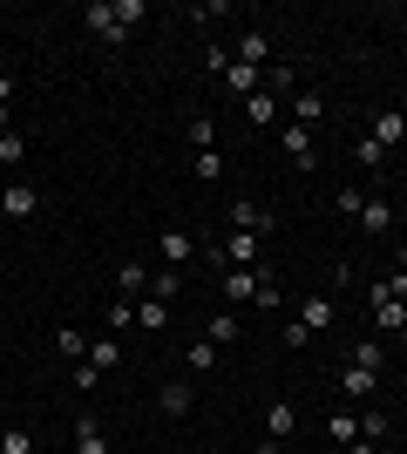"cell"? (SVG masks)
<instances>
[{
	"label": "cell",
	"mask_w": 407,
	"mask_h": 454,
	"mask_svg": "<svg viewBox=\"0 0 407 454\" xmlns=\"http://www.w3.org/2000/svg\"><path fill=\"white\" fill-rule=\"evenodd\" d=\"M326 441H333V448L360 441V407H333V420H326Z\"/></svg>",
	"instance_id": "22"
},
{
	"label": "cell",
	"mask_w": 407,
	"mask_h": 454,
	"mask_svg": "<svg viewBox=\"0 0 407 454\" xmlns=\"http://www.w3.org/2000/svg\"><path fill=\"white\" fill-rule=\"evenodd\" d=\"M82 366H96V373H116V366H122V346H116V340H96Z\"/></svg>",
	"instance_id": "28"
},
{
	"label": "cell",
	"mask_w": 407,
	"mask_h": 454,
	"mask_svg": "<svg viewBox=\"0 0 407 454\" xmlns=\"http://www.w3.org/2000/svg\"><path fill=\"white\" fill-rule=\"evenodd\" d=\"M7 102H14V75H0V109H7Z\"/></svg>",
	"instance_id": "41"
},
{
	"label": "cell",
	"mask_w": 407,
	"mask_h": 454,
	"mask_svg": "<svg viewBox=\"0 0 407 454\" xmlns=\"http://www.w3.org/2000/svg\"><path fill=\"white\" fill-rule=\"evenodd\" d=\"M150 299L176 305V299H184V271H150Z\"/></svg>",
	"instance_id": "27"
},
{
	"label": "cell",
	"mask_w": 407,
	"mask_h": 454,
	"mask_svg": "<svg viewBox=\"0 0 407 454\" xmlns=\"http://www.w3.org/2000/svg\"><path fill=\"white\" fill-rule=\"evenodd\" d=\"M292 319H299V325H306V333H312V340H319V333H333V325H340V305H333L326 292H312V299L299 305Z\"/></svg>",
	"instance_id": "9"
},
{
	"label": "cell",
	"mask_w": 407,
	"mask_h": 454,
	"mask_svg": "<svg viewBox=\"0 0 407 454\" xmlns=\"http://www.w3.org/2000/svg\"><path fill=\"white\" fill-rule=\"evenodd\" d=\"M380 292H387V299H407V271H387V278H380Z\"/></svg>",
	"instance_id": "39"
},
{
	"label": "cell",
	"mask_w": 407,
	"mask_h": 454,
	"mask_svg": "<svg viewBox=\"0 0 407 454\" xmlns=\"http://www.w3.org/2000/svg\"><path fill=\"white\" fill-rule=\"evenodd\" d=\"M367 136H373V143H380V150H401V143H407V109H380V115H373V122H367Z\"/></svg>",
	"instance_id": "11"
},
{
	"label": "cell",
	"mask_w": 407,
	"mask_h": 454,
	"mask_svg": "<svg viewBox=\"0 0 407 454\" xmlns=\"http://www.w3.org/2000/svg\"><path fill=\"white\" fill-rule=\"evenodd\" d=\"M367 305H373V333L380 340H401L407 333V299H387L380 285H367Z\"/></svg>",
	"instance_id": "2"
},
{
	"label": "cell",
	"mask_w": 407,
	"mask_h": 454,
	"mask_svg": "<svg viewBox=\"0 0 407 454\" xmlns=\"http://www.w3.org/2000/svg\"><path fill=\"white\" fill-rule=\"evenodd\" d=\"M340 394H347V407H373V400H380V373L347 366V373H340Z\"/></svg>",
	"instance_id": "10"
},
{
	"label": "cell",
	"mask_w": 407,
	"mask_h": 454,
	"mask_svg": "<svg viewBox=\"0 0 407 454\" xmlns=\"http://www.w3.org/2000/svg\"><path fill=\"white\" fill-rule=\"evenodd\" d=\"M278 150H286L299 170H312V163H319V143H312V129H299V122H286V129H278Z\"/></svg>",
	"instance_id": "12"
},
{
	"label": "cell",
	"mask_w": 407,
	"mask_h": 454,
	"mask_svg": "<svg viewBox=\"0 0 407 454\" xmlns=\"http://www.w3.org/2000/svg\"><path fill=\"white\" fill-rule=\"evenodd\" d=\"M191 407H197V387H191V380H163V387H156V414H163V420H184Z\"/></svg>",
	"instance_id": "7"
},
{
	"label": "cell",
	"mask_w": 407,
	"mask_h": 454,
	"mask_svg": "<svg viewBox=\"0 0 407 454\" xmlns=\"http://www.w3.org/2000/svg\"><path fill=\"white\" fill-rule=\"evenodd\" d=\"M0 454H35V434H27V427H0Z\"/></svg>",
	"instance_id": "35"
},
{
	"label": "cell",
	"mask_w": 407,
	"mask_h": 454,
	"mask_svg": "<svg viewBox=\"0 0 407 454\" xmlns=\"http://www.w3.org/2000/svg\"><path fill=\"white\" fill-rule=\"evenodd\" d=\"M184 373H217V346H211V340H197L191 353H184Z\"/></svg>",
	"instance_id": "31"
},
{
	"label": "cell",
	"mask_w": 407,
	"mask_h": 454,
	"mask_svg": "<svg viewBox=\"0 0 407 454\" xmlns=\"http://www.w3.org/2000/svg\"><path fill=\"white\" fill-rule=\"evenodd\" d=\"M191 170L204 176V184H224V150H197V156H191Z\"/></svg>",
	"instance_id": "30"
},
{
	"label": "cell",
	"mask_w": 407,
	"mask_h": 454,
	"mask_svg": "<svg viewBox=\"0 0 407 454\" xmlns=\"http://www.w3.org/2000/svg\"><path fill=\"white\" fill-rule=\"evenodd\" d=\"M340 454H380V448H373V441H347Z\"/></svg>",
	"instance_id": "40"
},
{
	"label": "cell",
	"mask_w": 407,
	"mask_h": 454,
	"mask_svg": "<svg viewBox=\"0 0 407 454\" xmlns=\"http://www.w3.org/2000/svg\"><path fill=\"white\" fill-rule=\"evenodd\" d=\"M82 27H89L96 41H109V48H122V41H129V27L116 20V7H109V0H89V7H82Z\"/></svg>",
	"instance_id": "5"
},
{
	"label": "cell",
	"mask_w": 407,
	"mask_h": 454,
	"mask_svg": "<svg viewBox=\"0 0 407 454\" xmlns=\"http://www.w3.org/2000/svg\"><path fill=\"white\" fill-rule=\"evenodd\" d=\"M184 136H191V156H197V150H217V122H211V115H191V122H184Z\"/></svg>",
	"instance_id": "26"
},
{
	"label": "cell",
	"mask_w": 407,
	"mask_h": 454,
	"mask_svg": "<svg viewBox=\"0 0 407 454\" xmlns=\"http://www.w3.org/2000/svg\"><path fill=\"white\" fill-rule=\"evenodd\" d=\"M353 224L367 231V238H387V231H394V204H387V197H367V210H360Z\"/></svg>",
	"instance_id": "18"
},
{
	"label": "cell",
	"mask_w": 407,
	"mask_h": 454,
	"mask_svg": "<svg viewBox=\"0 0 407 454\" xmlns=\"http://www.w3.org/2000/svg\"><path fill=\"white\" fill-rule=\"evenodd\" d=\"M89 346H96V340H89L82 325H61V333H55V346H48V353H55L61 366H82V360H89Z\"/></svg>",
	"instance_id": "13"
},
{
	"label": "cell",
	"mask_w": 407,
	"mask_h": 454,
	"mask_svg": "<svg viewBox=\"0 0 407 454\" xmlns=\"http://www.w3.org/2000/svg\"><path fill=\"white\" fill-rule=\"evenodd\" d=\"M75 454H109V434L96 414H75Z\"/></svg>",
	"instance_id": "20"
},
{
	"label": "cell",
	"mask_w": 407,
	"mask_h": 454,
	"mask_svg": "<svg viewBox=\"0 0 407 454\" xmlns=\"http://www.w3.org/2000/svg\"><path fill=\"white\" fill-rule=\"evenodd\" d=\"M238 61H245V68H271V41H265V27L238 35Z\"/></svg>",
	"instance_id": "23"
},
{
	"label": "cell",
	"mask_w": 407,
	"mask_h": 454,
	"mask_svg": "<svg viewBox=\"0 0 407 454\" xmlns=\"http://www.w3.org/2000/svg\"><path fill=\"white\" fill-rule=\"evenodd\" d=\"M245 122H252V129H286V102H278L271 89L245 95Z\"/></svg>",
	"instance_id": "8"
},
{
	"label": "cell",
	"mask_w": 407,
	"mask_h": 454,
	"mask_svg": "<svg viewBox=\"0 0 407 454\" xmlns=\"http://www.w3.org/2000/svg\"><path fill=\"white\" fill-rule=\"evenodd\" d=\"M286 102H292V122H299V129L326 122V95H319V89H299V95H286Z\"/></svg>",
	"instance_id": "17"
},
{
	"label": "cell",
	"mask_w": 407,
	"mask_h": 454,
	"mask_svg": "<svg viewBox=\"0 0 407 454\" xmlns=\"http://www.w3.org/2000/svg\"><path fill=\"white\" fill-rule=\"evenodd\" d=\"M333 210H340V217H360V210H367V190L340 184V190H333Z\"/></svg>",
	"instance_id": "34"
},
{
	"label": "cell",
	"mask_w": 407,
	"mask_h": 454,
	"mask_svg": "<svg viewBox=\"0 0 407 454\" xmlns=\"http://www.w3.org/2000/svg\"><path fill=\"white\" fill-rule=\"evenodd\" d=\"M292 427H299V407H292V400H265V434H271V448H286Z\"/></svg>",
	"instance_id": "14"
},
{
	"label": "cell",
	"mask_w": 407,
	"mask_h": 454,
	"mask_svg": "<svg viewBox=\"0 0 407 454\" xmlns=\"http://www.w3.org/2000/svg\"><path fill=\"white\" fill-rule=\"evenodd\" d=\"M217 82H224V89H231L238 102H245V95H258V89H265V68H245V61L231 55V68H224V75H217Z\"/></svg>",
	"instance_id": "16"
},
{
	"label": "cell",
	"mask_w": 407,
	"mask_h": 454,
	"mask_svg": "<svg viewBox=\"0 0 407 454\" xmlns=\"http://www.w3.org/2000/svg\"><path fill=\"white\" fill-rule=\"evenodd\" d=\"M20 156H27V136H20V129H0V170H20Z\"/></svg>",
	"instance_id": "29"
},
{
	"label": "cell",
	"mask_w": 407,
	"mask_h": 454,
	"mask_svg": "<svg viewBox=\"0 0 407 454\" xmlns=\"http://www.w3.org/2000/svg\"><path fill=\"white\" fill-rule=\"evenodd\" d=\"M265 454H292V448H271V441H265Z\"/></svg>",
	"instance_id": "42"
},
{
	"label": "cell",
	"mask_w": 407,
	"mask_h": 454,
	"mask_svg": "<svg viewBox=\"0 0 407 454\" xmlns=\"http://www.w3.org/2000/svg\"><path fill=\"white\" fill-rule=\"evenodd\" d=\"M387 427H394L387 407H360V441H373V448H380V441H387Z\"/></svg>",
	"instance_id": "24"
},
{
	"label": "cell",
	"mask_w": 407,
	"mask_h": 454,
	"mask_svg": "<svg viewBox=\"0 0 407 454\" xmlns=\"http://www.w3.org/2000/svg\"><path fill=\"white\" fill-rule=\"evenodd\" d=\"M217 278V292H224V305H258V312H278L286 305V292H278V278L271 271H211Z\"/></svg>",
	"instance_id": "1"
},
{
	"label": "cell",
	"mask_w": 407,
	"mask_h": 454,
	"mask_svg": "<svg viewBox=\"0 0 407 454\" xmlns=\"http://www.w3.org/2000/svg\"><path fill=\"white\" fill-rule=\"evenodd\" d=\"M48 210V197H41V184H0V217H41Z\"/></svg>",
	"instance_id": "4"
},
{
	"label": "cell",
	"mask_w": 407,
	"mask_h": 454,
	"mask_svg": "<svg viewBox=\"0 0 407 454\" xmlns=\"http://www.w3.org/2000/svg\"><path fill=\"white\" fill-rule=\"evenodd\" d=\"M278 346H312V333L299 319H286V333H278Z\"/></svg>",
	"instance_id": "38"
},
{
	"label": "cell",
	"mask_w": 407,
	"mask_h": 454,
	"mask_svg": "<svg viewBox=\"0 0 407 454\" xmlns=\"http://www.w3.org/2000/svg\"><path fill=\"white\" fill-rule=\"evenodd\" d=\"M156 258H163V271H191L197 265V238L191 231H156Z\"/></svg>",
	"instance_id": "3"
},
{
	"label": "cell",
	"mask_w": 407,
	"mask_h": 454,
	"mask_svg": "<svg viewBox=\"0 0 407 454\" xmlns=\"http://www.w3.org/2000/svg\"><path fill=\"white\" fill-rule=\"evenodd\" d=\"M109 7H116V20H122V27H136V20L150 14V7H143V0H109Z\"/></svg>",
	"instance_id": "37"
},
{
	"label": "cell",
	"mask_w": 407,
	"mask_h": 454,
	"mask_svg": "<svg viewBox=\"0 0 407 454\" xmlns=\"http://www.w3.org/2000/svg\"><path fill=\"white\" fill-rule=\"evenodd\" d=\"M116 299H150V265L143 258H122L116 265Z\"/></svg>",
	"instance_id": "15"
},
{
	"label": "cell",
	"mask_w": 407,
	"mask_h": 454,
	"mask_svg": "<svg viewBox=\"0 0 407 454\" xmlns=\"http://www.w3.org/2000/svg\"><path fill=\"white\" fill-rule=\"evenodd\" d=\"M224 217H231V231H252V238H265V231L278 224V217H271V204H258V197H231V210H224Z\"/></svg>",
	"instance_id": "6"
},
{
	"label": "cell",
	"mask_w": 407,
	"mask_h": 454,
	"mask_svg": "<svg viewBox=\"0 0 407 454\" xmlns=\"http://www.w3.org/2000/svg\"><path fill=\"white\" fill-rule=\"evenodd\" d=\"M353 163H367V170H387V150H380L373 136H353Z\"/></svg>",
	"instance_id": "33"
},
{
	"label": "cell",
	"mask_w": 407,
	"mask_h": 454,
	"mask_svg": "<svg viewBox=\"0 0 407 454\" xmlns=\"http://www.w3.org/2000/svg\"><path fill=\"white\" fill-rule=\"evenodd\" d=\"M265 89H271V95H299V68L271 61V68H265Z\"/></svg>",
	"instance_id": "32"
},
{
	"label": "cell",
	"mask_w": 407,
	"mask_h": 454,
	"mask_svg": "<svg viewBox=\"0 0 407 454\" xmlns=\"http://www.w3.org/2000/svg\"><path fill=\"white\" fill-rule=\"evenodd\" d=\"M170 454H197V448H170Z\"/></svg>",
	"instance_id": "43"
},
{
	"label": "cell",
	"mask_w": 407,
	"mask_h": 454,
	"mask_svg": "<svg viewBox=\"0 0 407 454\" xmlns=\"http://www.w3.org/2000/svg\"><path fill=\"white\" fill-rule=\"evenodd\" d=\"M136 325H143L150 340H163V333H170V305L163 299H136Z\"/></svg>",
	"instance_id": "19"
},
{
	"label": "cell",
	"mask_w": 407,
	"mask_h": 454,
	"mask_svg": "<svg viewBox=\"0 0 407 454\" xmlns=\"http://www.w3.org/2000/svg\"><path fill=\"white\" fill-rule=\"evenodd\" d=\"M204 340H211V346H231V340H245V319H238L231 305H224V312H211V325H204Z\"/></svg>",
	"instance_id": "21"
},
{
	"label": "cell",
	"mask_w": 407,
	"mask_h": 454,
	"mask_svg": "<svg viewBox=\"0 0 407 454\" xmlns=\"http://www.w3.org/2000/svg\"><path fill=\"white\" fill-rule=\"evenodd\" d=\"M129 325H136V299H116V305H109V340L129 333Z\"/></svg>",
	"instance_id": "36"
},
{
	"label": "cell",
	"mask_w": 407,
	"mask_h": 454,
	"mask_svg": "<svg viewBox=\"0 0 407 454\" xmlns=\"http://www.w3.org/2000/svg\"><path fill=\"white\" fill-rule=\"evenodd\" d=\"M347 366H367V373H380V366H387V346H380V340H360V346H347Z\"/></svg>",
	"instance_id": "25"
}]
</instances>
